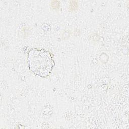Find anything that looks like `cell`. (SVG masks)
I'll use <instances>...</instances> for the list:
<instances>
[{
    "label": "cell",
    "instance_id": "6da1fadb",
    "mask_svg": "<svg viewBox=\"0 0 129 129\" xmlns=\"http://www.w3.org/2000/svg\"><path fill=\"white\" fill-rule=\"evenodd\" d=\"M27 60L30 71L42 78L48 77L54 66L50 53L44 49H31L28 52Z\"/></svg>",
    "mask_w": 129,
    "mask_h": 129
}]
</instances>
